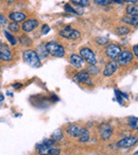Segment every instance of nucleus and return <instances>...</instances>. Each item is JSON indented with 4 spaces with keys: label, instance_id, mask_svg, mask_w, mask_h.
Here are the masks:
<instances>
[{
    "label": "nucleus",
    "instance_id": "nucleus-1",
    "mask_svg": "<svg viewBox=\"0 0 138 155\" xmlns=\"http://www.w3.org/2000/svg\"><path fill=\"white\" fill-rule=\"evenodd\" d=\"M22 60L27 65L32 68H39L41 66V61L38 58L36 51L32 49H27L22 52Z\"/></svg>",
    "mask_w": 138,
    "mask_h": 155
},
{
    "label": "nucleus",
    "instance_id": "nucleus-2",
    "mask_svg": "<svg viewBox=\"0 0 138 155\" xmlns=\"http://www.w3.org/2000/svg\"><path fill=\"white\" fill-rule=\"evenodd\" d=\"M46 50H47L48 54L53 56V58H64L66 54L65 48L55 41H49L46 44Z\"/></svg>",
    "mask_w": 138,
    "mask_h": 155
},
{
    "label": "nucleus",
    "instance_id": "nucleus-3",
    "mask_svg": "<svg viewBox=\"0 0 138 155\" xmlns=\"http://www.w3.org/2000/svg\"><path fill=\"white\" fill-rule=\"evenodd\" d=\"M80 55L83 58L84 62H86L88 65H96L97 64V56H96L95 52L91 49L87 47H83L80 49Z\"/></svg>",
    "mask_w": 138,
    "mask_h": 155
},
{
    "label": "nucleus",
    "instance_id": "nucleus-4",
    "mask_svg": "<svg viewBox=\"0 0 138 155\" xmlns=\"http://www.w3.org/2000/svg\"><path fill=\"white\" fill-rule=\"evenodd\" d=\"M60 36L69 41H77L81 37V33L76 29H72L70 26H67L65 29L60 31Z\"/></svg>",
    "mask_w": 138,
    "mask_h": 155
},
{
    "label": "nucleus",
    "instance_id": "nucleus-5",
    "mask_svg": "<svg viewBox=\"0 0 138 155\" xmlns=\"http://www.w3.org/2000/svg\"><path fill=\"white\" fill-rule=\"evenodd\" d=\"M98 132H99L100 139L106 141V140H108L112 137L113 127L110 123L103 122V123H101V124H99V127H98Z\"/></svg>",
    "mask_w": 138,
    "mask_h": 155
},
{
    "label": "nucleus",
    "instance_id": "nucleus-6",
    "mask_svg": "<svg viewBox=\"0 0 138 155\" xmlns=\"http://www.w3.org/2000/svg\"><path fill=\"white\" fill-rule=\"evenodd\" d=\"M74 79L77 82L81 83V84L87 85V86H93V80H91L90 75L88 74L86 70H83L74 74Z\"/></svg>",
    "mask_w": 138,
    "mask_h": 155
},
{
    "label": "nucleus",
    "instance_id": "nucleus-7",
    "mask_svg": "<svg viewBox=\"0 0 138 155\" xmlns=\"http://www.w3.org/2000/svg\"><path fill=\"white\" fill-rule=\"evenodd\" d=\"M138 142V137L137 136H129V137H124L122 139H120L117 142V147L122 149H127L132 148L133 146H135Z\"/></svg>",
    "mask_w": 138,
    "mask_h": 155
},
{
    "label": "nucleus",
    "instance_id": "nucleus-8",
    "mask_svg": "<svg viewBox=\"0 0 138 155\" xmlns=\"http://www.w3.org/2000/svg\"><path fill=\"white\" fill-rule=\"evenodd\" d=\"M121 53V48L118 45H115V44H110L107 45V47L105 48V54L110 60H115L117 58Z\"/></svg>",
    "mask_w": 138,
    "mask_h": 155
},
{
    "label": "nucleus",
    "instance_id": "nucleus-9",
    "mask_svg": "<svg viewBox=\"0 0 138 155\" xmlns=\"http://www.w3.org/2000/svg\"><path fill=\"white\" fill-rule=\"evenodd\" d=\"M39 27V21L37 19H27L22 22L21 25V30L24 31L25 33H30L32 31H34L35 29H37Z\"/></svg>",
    "mask_w": 138,
    "mask_h": 155
},
{
    "label": "nucleus",
    "instance_id": "nucleus-10",
    "mask_svg": "<svg viewBox=\"0 0 138 155\" xmlns=\"http://www.w3.org/2000/svg\"><path fill=\"white\" fill-rule=\"evenodd\" d=\"M118 67H119V64H118V62H117V61H114V60L110 61V62H108L107 64L104 66L102 73H103V75H104V77H106V78L112 77V75L117 71Z\"/></svg>",
    "mask_w": 138,
    "mask_h": 155
},
{
    "label": "nucleus",
    "instance_id": "nucleus-11",
    "mask_svg": "<svg viewBox=\"0 0 138 155\" xmlns=\"http://www.w3.org/2000/svg\"><path fill=\"white\" fill-rule=\"evenodd\" d=\"M132 61H133V54H132V52H130L129 50H124V51H121L120 55L118 56L117 62L121 66H125V65L130 64Z\"/></svg>",
    "mask_w": 138,
    "mask_h": 155
},
{
    "label": "nucleus",
    "instance_id": "nucleus-12",
    "mask_svg": "<svg viewBox=\"0 0 138 155\" xmlns=\"http://www.w3.org/2000/svg\"><path fill=\"white\" fill-rule=\"evenodd\" d=\"M13 60V53H12L11 49L9 48V46L3 44L2 49L0 50V61L3 63H9Z\"/></svg>",
    "mask_w": 138,
    "mask_h": 155
},
{
    "label": "nucleus",
    "instance_id": "nucleus-13",
    "mask_svg": "<svg viewBox=\"0 0 138 155\" xmlns=\"http://www.w3.org/2000/svg\"><path fill=\"white\" fill-rule=\"evenodd\" d=\"M81 130H82V127H81L80 125L76 124V123H70V124L67 125L66 133L68 134L69 136H71V137L78 138L81 134Z\"/></svg>",
    "mask_w": 138,
    "mask_h": 155
},
{
    "label": "nucleus",
    "instance_id": "nucleus-14",
    "mask_svg": "<svg viewBox=\"0 0 138 155\" xmlns=\"http://www.w3.org/2000/svg\"><path fill=\"white\" fill-rule=\"evenodd\" d=\"M69 63L74 67V68H81L84 64V61L83 58H81L80 54H77V53H74L71 55L69 56Z\"/></svg>",
    "mask_w": 138,
    "mask_h": 155
},
{
    "label": "nucleus",
    "instance_id": "nucleus-15",
    "mask_svg": "<svg viewBox=\"0 0 138 155\" xmlns=\"http://www.w3.org/2000/svg\"><path fill=\"white\" fill-rule=\"evenodd\" d=\"M8 18H9L11 21H14V22H24L25 20H26L27 18V15L25 13H22V12H12V13L9 14V16H8Z\"/></svg>",
    "mask_w": 138,
    "mask_h": 155
},
{
    "label": "nucleus",
    "instance_id": "nucleus-16",
    "mask_svg": "<svg viewBox=\"0 0 138 155\" xmlns=\"http://www.w3.org/2000/svg\"><path fill=\"white\" fill-rule=\"evenodd\" d=\"M78 139L80 142H87L89 139H90V134H89V131L86 129V127H82L81 134L78 137Z\"/></svg>",
    "mask_w": 138,
    "mask_h": 155
},
{
    "label": "nucleus",
    "instance_id": "nucleus-17",
    "mask_svg": "<svg viewBox=\"0 0 138 155\" xmlns=\"http://www.w3.org/2000/svg\"><path fill=\"white\" fill-rule=\"evenodd\" d=\"M3 34H5V37L7 38V41H9L10 45H11V46H16V45H17L18 39L16 38V37L14 36L11 32H9L8 30H5V31H3Z\"/></svg>",
    "mask_w": 138,
    "mask_h": 155
},
{
    "label": "nucleus",
    "instance_id": "nucleus-18",
    "mask_svg": "<svg viewBox=\"0 0 138 155\" xmlns=\"http://www.w3.org/2000/svg\"><path fill=\"white\" fill-rule=\"evenodd\" d=\"M18 41H19V44H21L22 46H26V47L32 45V39L27 34H20V36L18 37Z\"/></svg>",
    "mask_w": 138,
    "mask_h": 155
},
{
    "label": "nucleus",
    "instance_id": "nucleus-19",
    "mask_svg": "<svg viewBox=\"0 0 138 155\" xmlns=\"http://www.w3.org/2000/svg\"><path fill=\"white\" fill-rule=\"evenodd\" d=\"M36 53H37V55H38V58H41V61L45 60V58L49 55L47 50H46V45H39L36 50Z\"/></svg>",
    "mask_w": 138,
    "mask_h": 155
},
{
    "label": "nucleus",
    "instance_id": "nucleus-20",
    "mask_svg": "<svg viewBox=\"0 0 138 155\" xmlns=\"http://www.w3.org/2000/svg\"><path fill=\"white\" fill-rule=\"evenodd\" d=\"M130 33V28L126 26H121L115 30V34L118 35V36H124V35L129 34Z\"/></svg>",
    "mask_w": 138,
    "mask_h": 155
},
{
    "label": "nucleus",
    "instance_id": "nucleus-21",
    "mask_svg": "<svg viewBox=\"0 0 138 155\" xmlns=\"http://www.w3.org/2000/svg\"><path fill=\"white\" fill-rule=\"evenodd\" d=\"M125 11H126V14L129 16L138 15V5H130L126 7Z\"/></svg>",
    "mask_w": 138,
    "mask_h": 155
},
{
    "label": "nucleus",
    "instance_id": "nucleus-22",
    "mask_svg": "<svg viewBox=\"0 0 138 155\" xmlns=\"http://www.w3.org/2000/svg\"><path fill=\"white\" fill-rule=\"evenodd\" d=\"M63 138H64V134H63V131L61 129H58L55 132H53L51 135V139L53 140L54 142L60 141V140H62Z\"/></svg>",
    "mask_w": 138,
    "mask_h": 155
},
{
    "label": "nucleus",
    "instance_id": "nucleus-23",
    "mask_svg": "<svg viewBox=\"0 0 138 155\" xmlns=\"http://www.w3.org/2000/svg\"><path fill=\"white\" fill-rule=\"evenodd\" d=\"M8 28H9V31L11 33H18L21 29V27L19 26L18 22H14V21H11L9 25H8Z\"/></svg>",
    "mask_w": 138,
    "mask_h": 155
},
{
    "label": "nucleus",
    "instance_id": "nucleus-24",
    "mask_svg": "<svg viewBox=\"0 0 138 155\" xmlns=\"http://www.w3.org/2000/svg\"><path fill=\"white\" fill-rule=\"evenodd\" d=\"M86 71L88 72V74L90 75H97V74H99V72H100V69L98 68L96 65H88L87 66V68H86Z\"/></svg>",
    "mask_w": 138,
    "mask_h": 155
},
{
    "label": "nucleus",
    "instance_id": "nucleus-25",
    "mask_svg": "<svg viewBox=\"0 0 138 155\" xmlns=\"http://www.w3.org/2000/svg\"><path fill=\"white\" fill-rule=\"evenodd\" d=\"M95 41L98 46H106L108 44V38L105 36H97L95 38Z\"/></svg>",
    "mask_w": 138,
    "mask_h": 155
},
{
    "label": "nucleus",
    "instance_id": "nucleus-26",
    "mask_svg": "<svg viewBox=\"0 0 138 155\" xmlns=\"http://www.w3.org/2000/svg\"><path fill=\"white\" fill-rule=\"evenodd\" d=\"M129 125L133 130H138V117H130Z\"/></svg>",
    "mask_w": 138,
    "mask_h": 155
},
{
    "label": "nucleus",
    "instance_id": "nucleus-27",
    "mask_svg": "<svg viewBox=\"0 0 138 155\" xmlns=\"http://www.w3.org/2000/svg\"><path fill=\"white\" fill-rule=\"evenodd\" d=\"M72 3H74V5H79V7H82V8H85V7H88L89 5H90V2H89V0H70Z\"/></svg>",
    "mask_w": 138,
    "mask_h": 155
},
{
    "label": "nucleus",
    "instance_id": "nucleus-28",
    "mask_svg": "<svg viewBox=\"0 0 138 155\" xmlns=\"http://www.w3.org/2000/svg\"><path fill=\"white\" fill-rule=\"evenodd\" d=\"M115 94H116V97H117V101L119 102L120 104H122V97L125 98V99H129V97H127V95H125V94L121 93L120 91H115Z\"/></svg>",
    "mask_w": 138,
    "mask_h": 155
},
{
    "label": "nucleus",
    "instance_id": "nucleus-29",
    "mask_svg": "<svg viewBox=\"0 0 138 155\" xmlns=\"http://www.w3.org/2000/svg\"><path fill=\"white\" fill-rule=\"evenodd\" d=\"M93 1L95 2V5H99V7H105L112 2V0H93Z\"/></svg>",
    "mask_w": 138,
    "mask_h": 155
},
{
    "label": "nucleus",
    "instance_id": "nucleus-30",
    "mask_svg": "<svg viewBox=\"0 0 138 155\" xmlns=\"http://www.w3.org/2000/svg\"><path fill=\"white\" fill-rule=\"evenodd\" d=\"M61 154V149L55 148V147H52L49 150V155H60Z\"/></svg>",
    "mask_w": 138,
    "mask_h": 155
},
{
    "label": "nucleus",
    "instance_id": "nucleus-31",
    "mask_svg": "<svg viewBox=\"0 0 138 155\" xmlns=\"http://www.w3.org/2000/svg\"><path fill=\"white\" fill-rule=\"evenodd\" d=\"M131 26L134 28H138V15L131 16Z\"/></svg>",
    "mask_w": 138,
    "mask_h": 155
},
{
    "label": "nucleus",
    "instance_id": "nucleus-32",
    "mask_svg": "<svg viewBox=\"0 0 138 155\" xmlns=\"http://www.w3.org/2000/svg\"><path fill=\"white\" fill-rule=\"evenodd\" d=\"M64 10H65V11H66V12H69V13H71V14H77L76 9H74V8H71V5H68V3H66V5H65Z\"/></svg>",
    "mask_w": 138,
    "mask_h": 155
},
{
    "label": "nucleus",
    "instance_id": "nucleus-33",
    "mask_svg": "<svg viewBox=\"0 0 138 155\" xmlns=\"http://www.w3.org/2000/svg\"><path fill=\"white\" fill-rule=\"evenodd\" d=\"M41 32L43 35H46L50 32V27L48 25H43V27L41 28Z\"/></svg>",
    "mask_w": 138,
    "mask_h": 155
},
{
    "label": "nucleus",
    "instance_id": "nucleus-34",
    "mask_svg": "<svg viewBox=\"0 0 138 155\" xmlns=\"http://www.w3.org/2000/svg\"><path fill=\"white\" fill-rule=\"evenodd\" d=\"M8 22V17L5 15H3L2 13H0V26H5Z\"/></svg>",
    "mask_w": 138,
    "mask_h": 155
},
{
    "label": "nucleus",
    "instance_id": "nucleus-35",
    "mask_svg": "<svg viewBox=\"0 0 138 155\" xmlns=\"http://www.w3.org/2000/svg\"><path fill=\"white\" fill-rule=\"evenodd\" d=\"M121 21L124 22V24L126 25H131V16H123L122 18H121Z\"/></svg>",
    "mask_w": 138,
    "mask_h": 155
},
{
    "label": "nucleus",
    "instance_id": "nucleus-36",
    "mask_svg": "<svg viewBox=\"0 0 138 155\" xmlns=\"http://www.w3.org/2000/svg\"><path fill=\"white\" fill-rule=\"evenodd\" d=\"M22 86H24V85H22L21 83H14V84L12 85V87H13L14 89H20Z\"/></svg>",
    "mask_w": 138,
    "mask_h": 155
},
{
    "label": "nucleus",
    "instance_id": "nucleus-37",
    "mask_svg": "<svg viewBox=\"0 0 138 155\" xmlns=\"http://www.w3.org/2000/svg\"><path fill=\"white\" fill-rule=\"evenodd\" d=\"M133 52H134V55H135L136 58H138V44L133 47Z\"/></svg>",
    "mask_w": 138,
    "mask_h": 155
},
{
    "label": "nucleus",
    "instance_id": "nucleus-38",
    "mask_svg": "<svg viewBox=\"0 0 138 155\" xmlns=\"http://www.w3.org/2000/svg\"><path fill=\"white\" fill-rule=\"evenodd\" d=\"M112 2H115L117 5H122L124 2V0H112Z\"/></svg>",
    "mask_w": 138,
    "mask_h": 155
},
{
    "label": "nucleus",
    "instance_id": "nucleus-39",
    "mask_svg": "<svg viewBox=\"0 0 138 155\" xmlns=\"http://www.w3.org/2000/svg\"><path fill=\"white\" fill-rule=\"evenodd\" d=\"M124 2H127L130 5H135L137 2V0H124Z\"/></svg>",
    "mask_w": 138,
    "mask_h": 155
},
{
    "label": "nucleus",
    "instance_id": "nucleus-40",
    "mask_svg": "<svg viewBox=\"0 0 138 155\" xmlns=\"http://www.w3.org/2000/svg\"><path fill=\"white\" fill-rule=\"evenodd\" d=\"M15 1L16 0H5V2H7L8 5H12V3H14Z\"/></svg>",
    "mask_w": 138,
    "mask_h": 155
},
{
    "label": "nucleus",
    "instance_id": "nucleus-41",
    "mask_svg": "<svg viewBox=\"0 0 138 155\" xmlns=\"http://www.w3.org/2000/svg\"><path fill=\"white\" fill-rule=\"evenodd\" d=\"M3 100H5V97H3V95L1 93H0V102H2Z\"/></svg>",
    "mask_w": 138,
    "mask_h": 155
},
{
    "label": "nucleus",
    "instance_id": "nucleus-42",
    "mask_svg": "<svg viewBox=\"0 0 138 155\" xmlns=\"http://www.w3.org/2000/svg\"><path fill=\"white\" fill-rule=\"evenodd\" d=\"M2 47H3V43H1V41H0V50L2 49Z\"/></svg>",
    "mask_w": 138,
    "mask_h": 155
},
{
    "label": "nucleus",
    "instance_id": "nucleus-43",
    "mask_svg": "<svg viewBox=\"0 0 138 155\" xmlns=\"http://www.w3.org/2000/svg\"><path fill=\"white\" fill-rule=\"evenodd\" d=\"M134 155H138V151H136V152L134 153Z\"/></svg>",
    "mask_w": 138,
    "mask_h": 155
},
{
    "label": "nucleus",
    "instance_id": "nucleus-44",
    "mask_svg": "<svg viewBox=\"0 0 138 155\" xmlns=\"http://www.w3.org/2000/svg\"><path fill=\"white\" fill-rule=\"evenodd\" d=\"M0 71H1V67H0Z\"/></svg>",
    "mask_w": 138,
    "mask_h": 155
},
{
    "label": "nucleus",
    "instance_id": "nucleus-45",
    "mask_svg": "<svg viewBox=\"0 0 138 155\" xmlns=\"http://www.w3.org/2000/svg\"><path fill=\"white\" fill-rule=\"evenodd\" d=\"M0 29H1V26H0Z\"/></svg>",
    "mask_w": 138,
    "mask_h": 155
}]
</instances>
